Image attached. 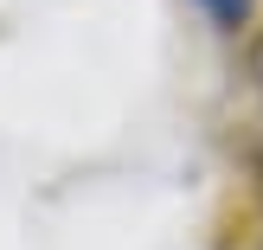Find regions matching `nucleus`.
I'll return each mask as SVG.
<instances>
[{
  "label": "nucleus",
  "mask_w": 263,
  "mask_h": 250,
  "mask_svg": "<svg viewBox=\"0 0 263 250\" xmlns=\"http://www.w3.org/2000/svg\"><path fill=\"white\" fill-rule=\"evenodd\" d=\"M199 7H205V13H212V20H218V26H225V32H238V26H244V20H251V0H199Z\"/></svg>",
  "instance_id": "nucleus-1"
}]
</instances>
